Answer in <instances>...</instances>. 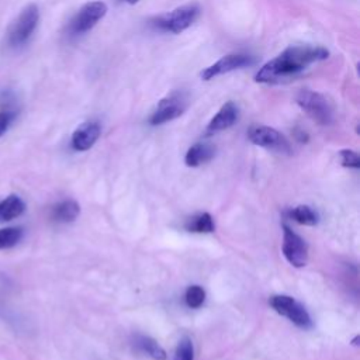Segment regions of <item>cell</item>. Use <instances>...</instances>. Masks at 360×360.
<instances>
[{
    "label": "cell",
    "mask_w": 360,
    "mask_h": 360,
    "mask_svg": "<svg viewBox=\"0 0 360 360\" xmlns=\"http://www.w3.org/2000/svg\"><path fill=\"white\" fill-rule=\"evenodd\" d=\"M107 14V4L103 1H89L80 7L69 24V30L75 35L90 31Z\"/></svg>",
    "instance_id": "cell-8"
},
{
    "label": "cell",
    "mask_w": 360,
    "mask_h": 360,
    "mask_svg": "<svg viewBox=\"0 0 360 360\" xmlns=\"http://www.w3.org/2000/svg\"><path fill=\"white\" fill-rule=\"evenodd\" d=\"M215 155V148L207 142H197L188 148L184 156V162L188 167H197L211 160Z\"/></svg>",
    "instance_id": "cell-13"
},
{
    "label": "cell",
    "mask_w": 360,
    "mask_h": 360,
    "mask_svg": "<svg viewBox=\"0 0 360 360\" xmlns=\"http://www.w3.org/2000/svg\"><path fill=\"white\" fill-rule=\"evenodd\" d=\"M17 115V111L13 110H1L0 111V136L4 135V132L8 129L10 124L14 121Z\"/></svg>",
    "instance_id": "cell-23"
},
{
    "label": "cell",
    "mask_w": 360,
    "mask_h": 360,
    "mask_svg": "<svg viewBox=\"0 0 360 360\" xmlns=\"http://www.w3.org/2000/svg\"><path fill=\"white\" fill-rule=\"evenodd\" d=\"M100 134H101V127L97 121H86L73 131L70 145L75 150L84 152L97 142Z\"/></svg>",
    "instance_id": "cell-11"
},
{
    "label": "cell",
    "mask_w": 360,
    "mask_h": 360,
    "mask_svg": "<svg viewBox=\"0 0 360 360\" xmlns=\"http://www.w3.org/2000/svg\"><path fill=\"white\" fill-rule=\"evenodd\" d=\"M80 214V205L75 200H63L51 208V218L59 224L73 222Z\"/></svg>",
    "instance_id": "cell-14"
},
{
    "label": "cell",
    "mask_w": 360,
    "mask_h": 360,
    "mask_svg": "<svg viewBox=\"0 0 360 360\" xmlns=\"http://www.w3.org/2000/svg\"><path fill=\"white\" fill-rule=\"evenodd\" d=\"M328 49L315 45H291L266 62L255 75L257 83H280L290 80L311 65L325 60Z\"/></svg>",
    "instance_id": "cell-1"
},
{
    "label": "cell",
    "mask_w": 360,
    "mask_h": 360,
    "mask_svg": "<svg viewBox=\"0 0 360 360\" xmlns=\"http://www.w3.org/2000/svg\"><path fill=\"white\" fill-rule=\"evenodd\" d=\"M291 218H292L295 222L301 224V225H309V226L316 225V224H318V219H319L316 211H315L312 207L304 205V204L297 205V207H294V208L291 210Z\"/></svg>",
    "instance_id": "cell-18"
},
{
    "label": "cell",
    "mask_w": 360,
    "mask_h": 360,
    "mask_svg": "<svg viewBox=\"0 0 360 360\" xmlns=\"http://www.w3.org/2000/svg\"><path fill=\"white\" fill-rule=\"evenodd\" d=\"M186 229L188 232L210 233L215 229V224H214L212 217L208 212H200L187 221Z\"/></svg>",
    "instance_id": "cell-17"
},
{
    "label": "cell",
    "mask_w": 360,
    "mask_h": 360,
    "mask_svg": "<svg viewBox=\"0 0 360 360\" xmlns=\"http://www.w3.org/2000/svg\"><path fill=\"white\" fill-rule=\"evenodd\" d=\"M200 7L197 4H184L156 18L155 25L160 31L180 34L187 30L198 17Z\"/></svg>",
    "instance_id": "cell-3"
},
{
    "label": "cell",
    "mask_w": 360,
    "mask_h": 360,
    "mask_svg": "<svg viewBox=\"0 0 360 360\" xmlns=\"http://www.w3.org/2000/svg\"><path fill=\"white\" fill-rule=\"evenodd\" d=\"M187 104H188V100L186 93L172 91L158 103L155 111L149 118L150 125H162L176 120L186 111Z\"/></svg>",
    "instance_id": "cell-5"
},
{
    "label": "cell",
    "mask_w": 360,
    "mask_h": 360,
    "mask_svg": "<svg viewBox=\"0 0 360 360\" xmlns=\"http://www.w3.org/2000/svg\"><path fill=\"white\" fill-rule=\"evenodd\" d=\"M173 360H194V346L190 338L184 336L180 339Z\"/></svg>",
    "instance_id": "cell-21"
},
{
    "label": "cell",
    "mask_w": 360,
    "mask_h": 360,
    "mask_svg": "<svg viewBox=\"0 0 360 360\" xmlns=\"http://www.w3.org/2000/svg\"><path fill=\"white\" fill-rule=\"evenodd\" d=\"M301 110L319 125H329L333 121V108L328 98L321 93L304 89L295 97Z\"/></svg>",
    "instance_id": "cell-2"
},
{
    "label": "cell",
    "mask_w": 360,
    "mask_h": 360,
    "mask_svg": "<svg viewBox=\"0 0 360 360\" xmlns=\"http://www.w3.org/2000/svg\"><path fill=\"white\" fill-rule=\"evenodd\" d=\"M339 155H340V162L345 167H352V169L360 167V158L354 150L343 149L339 152Z\"/></svg>",
    "instance_id": "cell-22"
},
{
    "label": "cell",
    "mask_w": 360,
    "mask_h": 360,
    "mask_svg": "<svg viewBox=\"0 0 360 360\" xmlns=\"http://www.w3.org/2000/svg\"><path fill=\"white\" fill-rule=\"evenodd\" d=\"M124 1H127L128 4H135V3H138L139 0H124Z\"/></svg>",
    "instance_id": "cell-24"
},
{
    "label": "cell",
    "mask_w": 360,
    "mask_h": 360,
    "mask_svg": "<svg viewBox=\"0 0 360 360\" xmlns=\"http://www.w3.org/2000/svg\"><path fill=\"white\" fill-rule=\"evenodd\" d=\"M283 255L285 260L294 267H304L308 262V245L287 225L283 226Z\"/></svg>",
    "instance_id": "cell-9"
},
{
    "label": "cell",
    "mask_w": 360,
    "mask_h": 360,
    "mask_svg": "<svg viewBox=\"0 0 360 360\" xmlns=\"http://www.w3.org/2000/svg\"><path fill=\"white\" fill-rule=\"evenodd\" d=\"M25 210V202L17 194H8L0 200V222H7L18 218Z\"/></svg>",
    "instance_id": "cell-15"
},
{
    "label": "cell",
    "mask_w": 360,
    "mask_h": 360,
    "mask_svg": "<svg viewBox=\"0 0 360 360\" xmlns=\"http://www.w3.org/2000/svg\"><path fill=\"white\" fill-rule=\"evenodd\" d=\"M255 63V59L250 55H245V53H229L222 56L221 59H218L215 63L210 65L208 68H205L200 76L202 80H211L219 75L236 70V69H242L245 66H250Z\"/></svg>",
    "instance_id": "cell-10"
},
{
    "label": "cell",
    "mask_w": 360,
    "mask_h": 360,
    "mask_svg": "<svg viewBox=\"0 0 360 360\" xmlns=\"http://www.w3.org/2000/svg\"><path fill=\"white\" fill-rule=\"evenodd\" d=\"M270 305L273 307V309L277 314L285 316L295 326H298L301 329L312 328L311 315L308 314L305 307L301 302H298L295 298H292L290 295H284V294L273 295L270 298Z\"/></svg>",
    "instance_id": "cell-4"
},
{
    "label": "cell",
    "mask_w": 360,
    "mask_h": 360,
    "mask_svg": "<svg viewBox=\"0 0 360 360\" xmlns=\"http://www.w3.org/2000/svg\"><path fill=\"white\" fill-rule=\"evenodd\" d=\"M39 20V11L37 4H28L22 8L18 18L10 27L7 41L11 46L22 45L35 31Z\"/></svg>",
    "instance_id": "cell-6"
},
{
    "label": "cell",
    "mask_w": 360,
    "mask_h": 360,
    "mask_svg": "<svg viewBox=\"0 0 360 360\" xmlns=\"http://www.w3.org/2000/svg\"><path fill=\"white\" fill-rule=\"evenodd\" d=\"M248 138L252 143L278 153H290L291 146L288 139L276 128L267 125H252L248 131Z\"/></svg>",
    "instance_id": "cell-7"
},
{
    "label": "cell",
    "mask_w": 360,
    "mask_h": 360,
    "mask_svg": "<svg viewBox=\"0 0 360 360\" xmlns=\"http://www.w3.org/2000/svg\"><path fill=\"white\" fill-rule=\"evenodd\" d=\"M22 238V228L7 226L0 228V249H10L15 246Z\"/></svg>",
    "instance_id": "cell-19"
},
{
    "label": "cell",
    "mask_w": 360,
    "mask_h": 360,
    "mask_svg": "<svg viewBox=\"0 0 360 360\" xmlns=\"http://www.w3.org/2000/svg\"><path fill=\"white\" fill-rule=\"evenodd\" d=\"M184 300H186L187 307L194 308V309L200 308L205 301V291L201 285L193 284V285L187 287L186 294H184Z\"/></svg>",
    "instance_id": "cell-20"
},
{
    "label": "cell",
    "mask_w": 360,
    "mask_h": 360,
    "mask_svg": "<svg viewBox=\"0 0 360 360\" xmlns=\"http://www.w3.org/2000/svg\"><path fill=\"white\" fill-rule=\"evenodd\" d=\"M134 346L148 357L153 360H166L165 349L150 336L146 335H135L134 336Z\"/></svg>",
    "instance_id": "cell-16"
},
{
    "label": "cell",
    "mask_w": 360,
    "mask_h": 360,
    "mask_svg": "<svg viewBox=\"0 0 360 360\" xmlns=\"http://www.w3.org/2000/svg\"><path fill=\"white\" fill-rule=\"evenodd\" d=\"M238 105L233 101H228L225 103L218 112L211 118L210 124L207 125V132L208 134H215V132H221L224 129H228L229 127H232L236 120H238Z\"/></svg>",
    "instance_id": "cell-12"
}]
</instances>
